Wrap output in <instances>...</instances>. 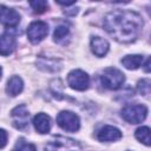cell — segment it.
Here are the masks:
<instances>
[{
  "label": "cell",
  "instance_id": "22",
  "mask_svg": "<svg viewBox=\"0 0 151 151\" xmlns=\"http://www.w3.org/2000/svg\"><path fill=\"white\" fill-rule=\"evenodd\" d=\"M144 68H145V72H150V59L149 58L146 59V63H145Z\"/></svg>",
  "mask_w": 151,
  "mask_h": 151
},
{
  "label": "cell",
  "instance_id": "14",
  "mask_svg": "<svg viewBox=\"0 0 151 151\" xmlns=\"http://www.w3.org/2000/svg\"><path fill=\"white\" fill-rule=\"evenodd\" d=\"M24 88V83H22V79L19 77V76H13L9 78V80L7 81V85H6V92L8 96H12V97H15L18 96L19 93H21Z\"/></svg>",
  "mask_w": 151,
  "mask_h": 151
},
{
  "label": "cell",
  "instance_id": "13",
  "mask_svg": "<svg viewBox=\"0 0 151 151\" xmlns=\"http://www.w3.org/2000/svg\"><path fill=\"white\" fill-rule=\"evenodd\" d=\"M109 47H110V45H109L107 40H105L104 38L93 37L91 39V48H92V52L97 57H104L107 53Z\"/></svg>",
  "mask_w": 151,
  "mask_h": 151
},
{
  "label": "cell",
  "instance_id": "18",
  "mask_svg": "<svg viewBox=\"0 0 151 151\" xmlns=\"http://www.w3.org/2000/svg\"><path fill=\"white\" fill-rule=\"evenodd\" d=\"M12 151H37V149H35L34 144L27 143L24 138H20V139H18V142Z\"/></svg>",
  "mask_w": 151,
  "mask_h": 151
},
{
  "label": "cell",
  "instance_id": "21",
  "mask_svg": "<svg viewBox=\"0 0 151 151\" xmlns=\"http://www.w3.org/2000/svg\"><path fill=\"white\" fill-rule=\"evenodd\" d=\"M7 144V132L4 129H0V149Z\"/></svg>",
  "mask_w": 151,
  "mask_h": 151
},
{
  "label": "cell",
  "instance_id": "19",
  "mask_svg": "<svg viewBox=\"0 0 151 151\" xmlns=\"http://www.w3.org/2000/svg\"><path fill=\"white\" fill-rule=\"evenodd\" d=\"M29 5H31V7H32L33 12H34V13H38V14L44 13V12L47 9V7H48L47 1H45V0H35V1H29Z\"/></svg>",
  "mask_w": 151,
  "mask_h": 151
},
{
  "label": "cell",
  "instance_id": "23",
  "mask_svg": "<svg viewBox=\"0 0 151 151\" xmlns=\"http://www.w3.org/2000/svg\"><path fill=\"white\" fill-rule=\"evenodd\" d=\"M57 4L59 5H63V6H70V5H73L74 1H70V2H63V1H57Z\"/></svg>",
  "mask_w": 151,
  "mask_h": 151
},
{
  "label": "cell",
  "instance_id": "17",
  "mask_svg": "<svg viewBox=\"0 0 151 151\" xmlns=\"http://www.w3.org/2000/svg\"><path fill=\"white\" fill-rule=\"evenodd\" d=\"M70 31H68V27L65 26V25H60L58 27H55L54 29V33H53V38H54V41L57 42H61L67 35H68Z\"/></svg>",
  "mask_w": 151,
  "mask_h": 151
},
{
  "label": "cell",
  "instance_id": "16",
  "mask_svg": "<svg viewBox=\"0 0 151 151\" xmlns=\"http://www.w3.org/2000/svg\"><path fill=\"white\" fill-rule=\"evenodd\" d=\"M134 136H136V138L139 142H142L146 146L150 145V129L147 126H140V127H138L136 130V132H134Z\"/></svg>",
  "mask_w": 151,
  "mask_h": 151
},
{
  "label": "cell",
  "instance_id": "20",
  "mask_svg": "<svg viewBox=\"0 0 151 151\" xmlns=\"http://www.w3.org/2000/svg\"><path fill=\"white\" fill-rule=\"evenodd\" d=\"M137 88H138V92L143 96H149L150 94V80L149 79H142L138 81V85H137Z\"/></svg>",
  "mask_w": 151,
  "mask_h": 151
},
{
  "label": "cell",
  "instance_id": "3",
  "mask_svg": "<svg viewBox=\"0 0 151 151\" xmlns=\"http://www.w3.org/2000/svg\"><path fill=\"white\" fill-rule=\"evenodd\" d=\"M101 84L109 90H118L125 81V76L122 71L114 67H107L100 76Z\"/></svg>",
  "mask_w": 151,
  "mask_h": 151
},
{
  "label": "cell",
  "instance_id": "6",
  "mask_svg": "<svg viewBox=\"0 0 151 151\" xmlns=\"http://www.w3.org/2000/svg\"><path fill=\"white\" fill-rule=\"evenodd\" d=\"M68 85L77 91H85L90 85V77L81 70H73L67 76Z\"/></svg>",
  "mask_w": 151,
  "mask_h": 151
},
{
  "label": "cell",
  "instance_id": "11",
  "mask_svg": "<svg viewBox=\"0 0 151 151\" xmlns=\"http://www.w3.org/2000/svg\"><path fill=\"white\" fill-rule=\"evenodd\" d=\"M15 48V38L9 32H5L0 35V54L9 55Z\"/></svg>",
  "mask_w": 151,
  "mask_h": 151
},
{
  "label": "cell",
  "instance_id": "8",
  "mask_svg": "<svg viewBox=\"0 0 151 151\" xmlns=\"http://www.w3.org/2000/svg\"><path fill=\"white\" fill-rule=\"evenodd\" d=\"M12 122L14 127L19 130H25L28 126V120H29V112L25 105H19L14 107L11 112Z\"/></svg>",
  "mask_w": 151,
  "mask_h": 151
},
{
  "label": "cell",
  "instance_id": "4",
  "mask_svg": "<svg viewBox=\"0 0 151 151\" xmlns=\"http://www.w3.org/2000/svg\"><path fill=\"white\" fill-rule=\"evenodd\" d=\"M147 114V109L145 105L134 104L127 105L122 110V117L130 124H139L142 123Z\"/></svg>",
  "mask_w": 151,
  "mask_h": 151
},
{
  "label": "cell",
  "instance_id": "9",
  "mask_svg": "<svg viewBox=\"0 0 151 151\" xmlns=\"http://www.w3.org/2000/svg\"><path fill=\"white\" fill-rule=\"evenodd\" d=\"M0 22L7 27H15L20 22V14L13 8L0 5Z\"/></svg>",
  "mask_w": 151,
  "mask_h": 151
},
{
  "label": "cell",
  "instance_id": "15",
  "mask_svg": "<svg viewBox=\"0 0 151 151\" xmlns=\"http://www.w3.org/2000/svg\"><path fill=\"white\" fill-rule=\"evenodd\" d=\"M122 64L127 70H137L143 64V55H140V54L126 55V57H124L122 59Z\"/></svg>",
  "mask_w": 151,
  "mask_h": 151
},
{
  "label": "cell",
  "instance_id": "10",
  "mask_svg": "<svg viewBox=\"0 0 151 151\" xmlns=\"http://www.w3.org/2000/svg\"><path fill=\"white\" fill-rule=\"evenodd\" d=\"M97 138L100 142H114V140H118L122 138V132L119 129H117L114 126L105 125L98 131Z\"/></svg>",
  "mask_w": 151,
  "mask_h": 151
},
{
  "label": "cell",
  "instance_id": "2",
  "mask_svg": "<svg viewBox=\"0 0 151 151\" xmlns=\"http://www.w3.org/2000/svg\"><path fill=\"white\" fill-rule=\"evenodd\" d=\"M45 151H80V144L72 138L55 136L45 145Z\"/></svg>",
  "mask_w": 151,
  "mask_h": 151
},
{
  "label": "cell",
  "instance_id": "24",
  "mask_svg": "<svg viewBox=\"0 0 151 151\" xmlns=\"http://www.w3.org/2000/svg\"><path fill=\"white\" fill-rule=\"evenodd\" d=\"M1 73H2V70H1V67H0V78H1Z\"/></svg>",
  "mask_w": 151,
  "mask_h": 151
},
{
  "label": "cell",
  "instance_id": "12",
  "mask_svg": "<svg viewBox=\"0 0 151 151\" xmlns=\"http://www.w3.org/2000/svg\"><path fill=\"white\" fill-rule=\"evenodd\" d=\"M33 125L39 133H47L51 130V118L45 113H38L33 118Z\"/></svg>",
  "mask_w": 151,
  "mask_h": 151
},
{
  "label": "cell",
  "instance_id": "5",
  "mask_svg": "<svg viewBox=\"0 0 151 151\" xmlns=\"http://www.w3.org/2000/svg\"><path fill=\"white\" fill-rule=\"evenodd\" d=\"M57 123L63 130L68 132H76L80 127L79 117L71 111H61L57 116Z\"/></svg>",
  "mask_w": 151,
  "mask_h": 151
},
{
  "label": "cell",
  "instance_id": "1",
  "mask_svg": "<svg viewBox=\"0 0 151 151\" xmlns=\"http://www.w3.org/2000/svg\"><path fill=\"white\" fill-rule=\"evenodd\" d=\"M104 27L114 40L119 42H131L140 34L143 19L133 11L116 9L105 15Z\"/></svg>",
  "mask_w": 151,
  "mask_h": 151
},
{
  "label": "cell",
  "instance_id": "7",
  "mask_svg": "<svg viewBox=\"0 0 151 151\" xmlns=\"http://www.w3.org/2000/svg\"><path fill=\"white\" fill-rule=\"evenodd\" d=\"M47 34H48V25L41 20L31 22L27 28V37L33 44L40 42Z\"/></svg>",
  "mask_w": 151,
  "mask_h": 151
}]
</instances>
